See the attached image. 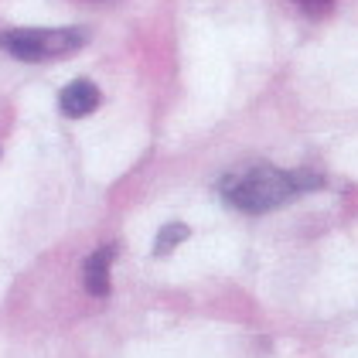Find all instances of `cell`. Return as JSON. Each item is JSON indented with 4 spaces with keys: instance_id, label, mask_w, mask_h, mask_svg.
Masks as SVG:
<instances>
[{
    "instance_id": "1",
    "label": "cell",
    "mask_w": 358,
    "mask_h": 358,
    "mask_svg": "<svg viewBox=\"0 0 358 358\" xmlns=\"http://www.w3.org/2000/svg\"><path fill=\"white\" fill-rule=\"evenodd\" d=\"M321 188V174L314 171H283L273 164H249L222 181V201L236 212L263 215L280 205Z\"/></svg>"
},
{
    "instance_id": "2",
    "label": "cell",
    "mask_w": 358,
    "mask_h": 358,
    "mask_svg": "<svg viewBox=\"0 0 358 358\" xmlns=\"http://www.w3.org/2000/svg\"><path fill=\"white\" fill-rule=\"evenodd\" d=\"M89 41L85 28H10L0 31V52L17 62H52Z\"/></svg>"
},
{
    "instance_id": "3",
    "label": "cell",
    "mask_w": 358,
    "mask_h": 358,
    "mask_svg": "<svg viewBox=\"0 0 358 358\" xmlns=\"http://www.w3.org/2000/svg\"><path fill=\"white\" fill-rule=\"evenodd\" d=\"M99 85L89 83V79H76V83H69L62 92H58V110L65 113V116H72V120H83L89 113H96L99 106Z\"/></svg>"
},
{
    "instance_id": "4",
    "label": "cell",
    "mask_w": 358,
    "mask_h": 358,
    "mask_svg": "<svg viewBox=\"0 0 358 358\" xmlns=\"http://www.w3.org/2000/svg\"><path fill=\"white\" fill-rule=\"evenodd\" d=\"M113 259H116V246H99L83 266V283L85 290L92 297H110V270H113Z\"/></svg>"
},
{
    "instance_id": "5",
    "label": "cell",
    "mask_w": 358,
    "mask_h": 358,
    "mask_svg": "<svg viewBox=\"0 0 358 358\" xmlns=\"http://www.w3.org/2000/svg\"><path fill=\"white\" fill-rule=\"evenodd\" d=\"M185 239H188V225L185 222H167L164 229L157 232V239H154V256H167L171 249H178Z\"/></svg>"
},
{
    "instance_id": "6",
    "label": "cell",
    "mask_w": 358,
    "mask_h": 358,
    "mask_svg": "<svg viewBox=\"0 0 358 358\" xmlns=\"http://www.w3.org/2000/svg\"><path fill=\"white\" fill-rule=\"evenodd\" d=\"M294 3L301 7L303 14H314V17H317V14H328V7L334 0H294Z\"/></svg>"
}]
</instances>
